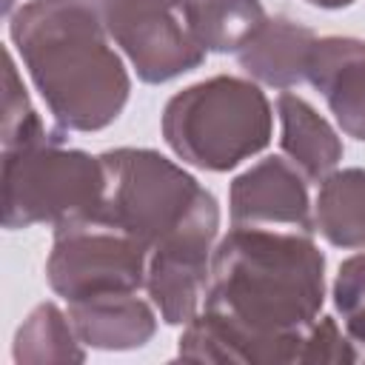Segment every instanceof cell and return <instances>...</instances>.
Segmentation results:
<instances>
[{"label":"cell","mask_w":365,"mask_h":365,"mask_svg":"<svg viewBox=\"0 0 365 365\" xmlns=\"http://www.w3.org/2000/svg\"><path fill=\"white\" fill-rule=\"evenodd\" d=\"M228 217L231 225L317 234L308 180L282 154L262 157L231 180Z\"/></svg>","instance_id":"obj_9"},{"label":"cell","mask_w":365,"mask_h":365,"mask_svg":"<svg viewBox=\"0 0 365 365\" xmlns=\"http://www.w3.org/2000/svg\"><path fill=\"white\" fill-rule=\"evenodd\" d=\"M220 234V205L200 214L148 251L145 294L165 325H188L205 302L211 257Z\"/></svg>","instance_id":"obj_8"},{"label":"cell","mask_w":365,"mask_h":365,"mask_svg":"<svg viewBox=\"0 0 365 365\" xmlns=\"http://www.w3.org/2000/svg\"><path fill=\"white\" fill-rule=\"evenodd\" d=\"M80 342L91 351H134L157 334V308L140 291L66 302Z\"/></svg>","instance_id":"obj_11"},{"label":"cell","mask_w":365,"mask_h":365,"mask_svg":"<svg viewBox=\"0 0 365 365\" xmlns=\"http://www.w3.org/2000/svg\"><path fill=\"white\" fill-rule=\"evenodd\" d=\"M317 362H359L356 351H354L345 328H339L336 317L319 314L314 319V325L305 331L299 365H317Z\"/></svg>","instance_id":"obj_19"},{"label":"cell","mask_w":365,"mask_h":365,"mask_svg":"<svg viewBox=\"0 0 365 365\" xmlns=\"http://www.w3.org/2000/svg\"><path fill=\"white\" fill-rule=\"evenodd\" d=\"M11 3H14V0H6V3H3V11H6V17H11Z\"/></svg>","instance_id":"obj_21"},{"label":"cell","mask_w":365,"mask_h":365,"mask_svg":"<svg viewBox=\"0 0 365 365\" xmlns=\"http://www.w3.org/2000/svg\"><path fill=\"white\" fill-rule=\"evenodd\" d=\"M308 6H317V9H328V11H336V9H348L354 6L356 0H305Z\"/></svg>","instance_id":"obj_20"},{"label":"cell","mask_w":365,"mask_h":365,"mask_svg":"<svg viewBox=\"0 0 365 365\" xmlns=\"http://www.w3.org/2000/svg\"><path fill=\"white\" fill-rule=\"evenodd\" d=\"M279 117V151L282 157L308 180L322 182L331 171H336L345 148L336 128L299 94L282 91L277 97Z\"/></svg>","instance_id":"obj_13"},{"label":"cell","mask_w":365,"mask_h":365,"mask_svg":"<svg viewBox=\"0 0 365 365\" xmlns=\"http://www.w3.org/2000/svg\"><path fill=\"white\" fill-rule=\"evenodd\" d=\"M317 43L314 29L291 17H265V23L251 34V40L237 51V63L259 86L288 91L305 83L308 57Z\"/></svg>","instance_id":"obj_12"},{"label":"cell","mask_w":365,"mask_h":365,"mask_svg":"<svg viewBox=\"0 0 365 365\" xmlns=\"http://www.w3.org/2000/svg\"><path fill=\"white\" fill-rule=\"evenodd\" d=\"M305 80L325 97L342 134L365 143V40L317 37Z\"/></svg>","instance_id":"obj_10"},{"label":"cell","mask_w":365,"mask_h":365,"mask_svg":"<svg viewBox=\"0 0 365 365\" xmlns=\"http://www.w3.org/2000/svg\"><path fill=\"white\" fill-rule=\"evenodd\" d=\"M314 225L334 248L365 251V168L331 171L319 182Z\"/></svg>","instance_id":"obj_14"},{"label":"cell","mask_w":365,"mask_h":365,"mask_svg":"<svg viewBox=\"0 0 365 365\" xmlns=\"http://www.w3.org/2000/svg\"><path fill=\"white\" fill-rule=\"evenodd\" d=\"M148 248L117 225L88 217L54 228L51 251L46 257V282L66 299H91L103 294L145 288Z\"/></svg>","instance_id":"obj_6"},{"label":"cell","mask_w":365,"mask_h":365,"mask_svg":"<svg viewBox=\"0 0 365 365\" xmlns=\"http://www.w3.org/2000/svg\"><path fill=\"white\" fill-rule=\"evenodd\" d=\"M331 297L356 359L365 362V251H356L339 262Z\"/></svg>","instance_id":"obj_18"},{"label":"cell","mask_w":365,"mask_h":365,"mask_svg":"<svg viewBox=\"0 0 365 365\" xmlns=\"http://www.w3.org/2000/svg\"><path fill=\"white\" fill-rule=\"evenodd\" d=\"M9 40L60 128L103 131L123 114L131 77L86 0L23 3L9 17Z\"/></svg>","instance_id":"obj_2"},{"label":"cell","mask_w":365,"mask_h":365,"mask_svg":"<svg viewBox=\"0 0 365 365\" xmlns=\"http://www.w3.org/2000/svg\"><path fill=\"white\" fill-rule=\"evenodd\" d=\"M322 302L325 254L314 234L231 225L214 245L205 302L182 325L177 359L294 365Z\"/></svg>","instance_id":"obj_1"},{"label":"cell","mask_w":365,"mask_h":365,"mask_svg":"<svg viewBox=\"0 0 365 365\" xmlns=\"http://www.w3.org/2000/svg\"><path fill=\"white\" fill-rule=\"evenodd\" d=\"M100 160L106 168V197L97 217L148 251L220 205L194 174L154 148H108Z\"/></svg>","instance_id":"obj_4"},{"label":"cell","mask_w":365,"mask_h":365,"mask_svg":"<svg viewBox=\"0 0 365 365\" xmlns=\"http://www.w3.org/2000/svg\"><path fill=\"white\" fill-rule=\"evenodd\" d=\"M11 359L17 365L43 362H86V345L80 342L68 311L46 299L34 305L14 331Z\"/></svg>","instance_id":"obj_15"},{"label":"cell","mask_w":365,"mask_h":365,"mask_svg":"<svg viewBox=\"0 0 365 365\" xmlns=\"http://www.w3.org/2000/svg\"><path fill=\"white\" fill-rule=\"evenodd\" d=\"M160 131L185 165L222 174L268 148L274 108L251 77L214 74L168 97Z\"/></svg>","instance_id":"obj_3"},{"label":"cell","mask_w":365,"mask_h":365,"mask_svg":"<svg viewBox=\"0 0 365 365\" xmlns=\"http://www.w3.org/2000/svg\"><path fill=\"white\" fill-rule=\"evenodd\" d=\"M6 91H3V131L0 143L3 151L26 148V145H40V143H66V128L57 123L48 125L40 111L31 103V94L17 71L11 48H6Z\"/></svg>","instance_id":"obj_17"},{"label":"cell","mask_w":365,"mask_h":365,"mask_svg":"<svg viewBox=\"0 0 365 365\" xmlns=\"http://www.w3.org/2000/svg\"><path fill=\"white\" fill-rule=\"evenodd\" d=\"M197 43L214 54H237L265 23L259 0H185Z\"/></svg>","instance_id":"obj_16"},{"label":"cell","mask_w":365,"mask_h":365,"mask_svg":"<svg viewBox=\"0 0 365 365\" xmlns=\"http://www.w3.org/2000/svg\"><path fill=\"white\" fill-rule=\"evenodd\" d=\"M106 197L100 154L40 143L3 151V228L63 225L97 217Z\"/></svg>","instance_id":"obj_5"},{"label":"cell","mask_w":365,"mask_h":365,"mask_svg":"<svg viewBox=\"0 0 365 365\" xmlns=\"http://www.w3.org/2000/svg\"><path fill=\"white\" fill-rule=\"evenodd\" d=\"M103 20L114 46L148 86L168 83L202 66L185 0H86Z\"/></svg>","instance_id":"obj_7"}]
</instances>
